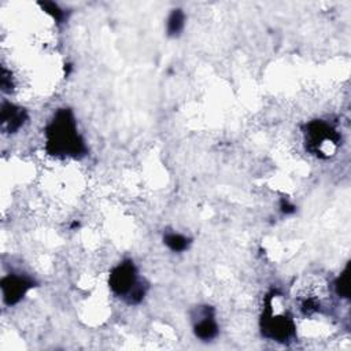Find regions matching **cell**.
Returning <instances> with one entry per match:
<instances>
[{
    "label": "cell",
    "mask_w": 351,
    "mask_h": 351,
    "mask_svg": "<svg viewBox=\"0 0 351 351\" xmlns=\"http://www.w3.org/2000/svg\"><path fill=\"white\" fill-rule=\"evenodd\" d=\"M47 151L55 156L78 158L85 154V143L77 130L73 112L60 108L45 129Z\"/></svg>",
    "instance_id": "6da1fadb"
},
{
    "label": "cell",
    "mask_w": 351,
    "mask_h": 351,
    "mask_svg": "<svg viewBox=\"0 0 351 351\" xmlns=\"http://www.w3.org/2000/svg\"><path fill=\"white\" fill-rule=\"evenodd\" d=\"M304 134L307 149L319 158H328L330 155L326 145L335 151L340 141V134L336 132V129L319 119L307 123Z\"/></svg>",
    "instance_id": "7a4b0ae2"
},
{
    "label": "cell",
    "mask_w": 351,
    "mask_h": 351,
    "mask_svg": "<svg viewBox=\"0 0 351 351\" xmlns=\"http://www.w3.org/2000/svg\"><path fill=\"white\" fill-rule=\"evenodd\" d=\"M262 332L266 337L277 341H287L295 332L293 321L287 315H274L269 296L262 315Z\"/></svg>",
    "instance_id": "3957f363"
},
{
    "label": "cell",
    "mask_w": 351,
    "mask_h": 351,
    "mask_svg": "<svg viewBox=\"0 0 351 351\" xmlns=\"http://www.w3.org/2000/svg\"><path fill=\"white\" fill-rule=\"evenodd\" d=\"M137 282H138L137 271L133 262L130 261H125L119 263L117 267H114L108 278L110 288L112 289L114 293L119 296L121 295L128 296L130 291L137 285Z\"/></svg>",
    "instance_id": "277c9868"
},
{
    "label": "cell",
    "mask_w": 351,
    "mask_h": 351,
    "mask_svg": "<svg viewBox=\"0 0 351 351\" xmlns=\"http://www.w3.org/2000/svg\"><path fill=\"white\" fill-rule=\"evenodd\" d=\"M32 287H34L33 281L27 277L15 276V274L5 276L1 280V292H3L4 303L8 306L18 303Z\"/></svg>",
    "instance_id": "5b68a950"
},
{
    "label": "cell",
    "mask_w": 351,
    "mask_h": 351,
    "mask_svg": "<svg viewBox=\"0 0 351 351\" xmlns=\"http://www.w3.org/2000/svg\"><path fill=\"white\" fill-rule=\"evenodd\" d=\"M197 317H199V319L195 322V326H193L195 335L202 340L214 339L218 333V326H217V322L214 319L213 308L208 307V306H204L199 311Z\"/></svg>",
    "instance_id": "8992f818"
},
{
    "label": "cell",
    "mask_w": 351,
    "mask_h": 351,
    "mask_svg": "<svg viewBox=\"0 0 351 351\" xmlns=\"http://www.w3.org/2000/svg\"><path fill=\"white\" fill-rule=\"evenodd\" d=\"M27 119V114L23 108L11 104V103H3L1 106V128L8 132L14 133L16 132Z\"/></svg>",
    "instance_id": "52a82bcc"
},
{
    "label": "cell",
    "mask_w": 351,
    "mask_h": 351,
    "mask_svg": "<svg viewBox=\"0 0 351 351\" xmlns=\"http://www.w3.org/2000/svg\"><path fill=\"white\" fill-rule=\"evenodd\" d=\"M163 241L174 252H182L191 244V240L180 233H166L163 237Z\"/></svg>",
    "instance_id": "ba28073f"
},
{
    "label": "cell",
    "mask_w": 351,
    "mask_h": 351,
    "mask_svg": "<svg viewBox=\"0 0 351 351\" xmlns=\"http://www.w3.org/2000/svg\"><path fill=\"white\" fill-rule=\"evenodd\" d=\"M184 12L181 10H173L169 19H167V34L169 36H178L184 27Z\"/></svg>",
    "instance_id": "9c48e42d"
},
{
    "label": "cell",
    "mask_w": 351,
    "mask_h": 351,
    "mask_svg": "<svg viewBox=\"0 0 351 351\" xmlns=\"http://www.w3.org/2000/svg\"><path fill=\"white\" fill-rule=\"evenodd\" d=\"M336 293L341 298H348L350 289H348V266L344 269V271L337 277L335 282Z\"/></svg>",
    "instance_id": "30bf717a"
},
{
    "label": "cell",
    "mask_w": 351,
    "mask_h": 351,
    "mask_svg": "<svg viewBox=\"0 0 351 351\" xmlns=\"http://www.w3.org/2000/svg\"><path fill=\"white\" fill-rule=\"evenodd\" d=\"M40 5L45 10V12H48L55 21L62 22L64 19V11L59 8L58 4L51 3V1H45V3H40Z\"/></svg>",
    "instance_id": "8fae6325"
},
{
    "label": "cell",
    "mask_w": 351,
    "mask_h": 351,
    "mask_svg": "<svg viewBox=\"0 0 351 351\" xmlns=\"http://www.w3.org/2000/svg\"><path fill=\"white\" fill-rule=\"evenodd\" d=\"M281 211L285 214H291L295 211V206L291 204L288 200H282L281 202Z\"/></svg>",
    "instance_id": "7c38bea8"
}]
</instances>
